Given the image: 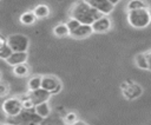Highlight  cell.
<instances>
[{
  "label": "cell",
  "instance_id": "cell-1",
  "mask_svg": "<svg viewBox=\"0 0 151 125\" xmlns=\"http://www.w3.org/2000/svg\"><path fill=\"white\" fill-rule=\"evenodd\" d=\"M101 15L103 14L92 8L85 0L77 1L70 9V18L76 19L83 25H92V22H94Z\"/></svg>",
  "mask_w": 151,
  "mask_h": 125
},
{
  "label": "cell",
  "instance_id": "cell-2",
  "mask_svg": "<svg viewBox=\"0 0 151 125\" xmlns=\"http://www.w3.org/2000/svg\"><path fill=\"white\" fill-rule=\"evenodd\" d=\"M127 21L134 28H145L151 24V12L149 8L129 11Z\"/></svg>",
  "mask_w": 151,
  "mask_h": 125
},
{
  "label": "cell",
  "instance_id": "cell-3",
  "mask_svg": "<svg viewBox=\"0 0 151 125\" xmlns=\"http://www.w3.org/2000/svg\"><path fill=\"white\" fill-rule=\"evenodd\" d=\"M6 44L11 47L13 52H27L29 47V39L25 34L14 33L6 39Z\"/></svg>",
  "mask_w": 151,
  "mask_h": 125
},
{
  "label": "cell",
  "instance_id": "cell-4",
  "mask_svg": "<svg viewBox=\"0 0 151 125\" xmlns=\"http://www.w3.org/2000/svg\"><path fill=\"white\" fill-rule=\"evenodd\" d=\"M2 112L11 118L17 117L21 111H22V105H21V98L19 97H11L6 99L2 105H1Z\"/></svg>",
  "mask_w": 151,
  "mask_h": 125
},
{
  "label": "cell",
  "instance_id": "cell-5",
  "mask_svg": "<svg viewBox=\"0 0 151 125\" xmlns=\"http://www.w3.org/2000/svg\"><path fill=\"white\" fill-rule=\"evenodd\" d=\"M41 88L48 91L52 94H57L61 91L63 84L55 75H42L41 77Z\"/></svg>",
  "mask_w": 151,
  "mask_h": 125
},
{
  "label": "cell",
  "instance_id": "cell-6",
  "mask_svg": "<svg viewBox=\"0 0 151 125\" xmlns=\"http://www.w3.org/2000/svg\"><path fill=\"white\" fill-rule=\"evenodd\" d=\"M85 1L103 15H109L114 9V6L110 4L107 0H85Z\"/></svg>",
  "mask_w": 151,
  "mask_h": 125
},
{
  "label": "cell",
  "instance_id": "cell-7",
  "mask_svg": "<svg viewBox=\"0 0 151 125\" xmlns=\"http://www.w3.org/2000/svg\"><path fill=\"white\" fill-rule=\"evenodd\" d=\"M111 26H112V22H111L110 18L107 15H101L100 18H98L91 25L92 31L94 33H105V32H109L111 29Z\"/></svg>",
  "mask_w": 151,
  "mask_h": 125
},
{
  "label": "cell",
  "instance_id": "cell-8",
  "mask_svg": "<svg viewBox=\"0 0 151 125\" xmlns=\"http://www.w3.org/2000/svg\"><path fill=\"white\" fill-rule=\"evenodd\" d=\"M28 97L29 99L33 101L34 105L39 104V103H42V101H47L51 97V93L44 88H38V90H34V91H29L28 93Z\"/></svg>",
  "mask_w": 151,
  "mask_h": 125
},
{
  "label": "cell",
  "instance_id": "cell-9",
  "mask_svg": "<svg viewBox=\"0 0 151 125\" xmlns=\"http://www.w3.org/2000/svg\"><path fill=\"white\" fill-rule=\"evenodd\" d=\"M93 33L91 25H83L80 24L77 28H74L72 32H70V35L74 39H85L88 38Z\"/></svg>",
  "mask_w": 151,
  "mask_h": 125
},
{
  "label": "cell",
  "instance_id": "cell-10",
  "mask_svg": "<svg viewBox=\"0 0 151 125\" xmlns=\"http://www.w3.org/2000/svg\"><path fill=\"white\" fill-rule=\"evenodd\" d=\"M28 59V53L27 52H13L7 59H6V63L9 65V66H15V65H19V64H24L26 63Z\"/></svg>",
  "mask_w": 151,
  "mask_h": 125
},
{
  "label": "cell",
  "instance_id": "cell-11",
  "mask_svg": "<svg viewBox=\"0 0 151 125\" xmlns=\"http://www.w3.org/2000/svg\"><path fill=\"white\" fill-rule=\"evenodd\" d=\"M142 92H143V88L139 86V85H137V84H129V86L124 90V96L127 98V99H130V100H132V99H134V98H138L140 94H142Z\"/></svg>",
  "mask_w": 151,
  "mask_h": 125
},
{
  "label": "cell",
  "instance_id": "cell-12",
  "mask_svg": "<svg viewBox=\"0 0 151 125\" xmlns=\"http://www.w3.org/2000/svg\"><path fill=\"white\" fill-rule=\"evenodd\" d=\"M34 113L40 117L41 119H45L47 117H50L51 114V107L48 105V101H42V103H39L37 105H34Z\"/></svg>",
  "mask_w": 151,
  "mask_h": 125
},
{
  "label": "cell",
  "instance_id": "cell-13",
  "mask_svg": "<svg viewBox=\"0 0 151 125\" xmlns=\"http://www.w3.org/2000/svg\"><path fill=\"white\" fill-rule=\"evenodd\" d=\"M33 13H34V15H35V18L37 19H45V18H47L48 15H50V7L47 6V5H45V4H39V5H37L34 8H33V11H32Z\"/></svg>",
  "mask_w": 151,
  "mask_h": 125
},
{
  "label": "cell",
  "instance_id": "cell-14",
  "mask_svg": "<svg viewBox=\"0 0 151 125\" xmlns=\"http://www.w3.org/2000/svg\"><path fill=\"white\" fill-rule=\"evenodd\" d=\"M37 20H38V19L35 18V15H34V13H33L32 11H26V12L21 13L20 17H19V21H20L22 25H25V26H31V25H33Z\"/></svg>",
  "mask_w": 151,
  "mask_h": 125
},
{
  "label": "cell",
  "instance_id": "cell-15",
  "mask_svg": "<svg viewBox=\"0 0 151 125\" xmlns=\"http://www.w3.org/2000/svg\"><path fill=\"white\" fill-rule=\"evenodd\" d=\"M13 74L15 77H19V78H25L29 74V66L24 63V64H19V65H15L13 66V70H12Z\"/></svg>",
  "mask_w": 151,
  "mask_h": 125
},
{
  "label": "cell",
  "instance_id": "cell-16",
  "mask_svg": "<svg viewBox=\"0 0 151 125\" xmlns=\"http://www.w3.org/2000/svg\"><path fill=\"white\" fill-rule=\"evenodd\" d=\"M53 34L58 38H64V37L70 35V31L64 22H60L53 27Z\"/></svg>",
  "mask_w": 151,
  "mask_h": 125
},
{
  "label": "cell",
  "instance_id": "cell-17",
  "mask_svg": "<svg viewBox=\"0 0 151 125\" xmlns=\"http://www.w3.org/2000/svg\"><path fill=\"white\" fill-rule=\"evenodd\" d=\"M142 8H147V4L144 0H130L126 5V9L129 11H136V9H142Z\"/></svg>",
  "mask_w": 151,
  "mask_h": 125
},
{
  "label": "cell",
  "instance_id": "cell-18",
  "mask_svg": "<svg viewBox=\"0 0 151 125\" xmlns=\"http://www.w3.org/2000/svg\"><path fill=\"white\" fill-rule=\"evenodd\" d=\"M41 87V75H33L27 81V88L28 91H34Z\"/></svg>",
  "mask_w": 151,
  "mask_h": 125
},
{
  "label": "cell",
  "instance_id": "cell-19",
  "mask_svg": "<svg viewBox=\"0 0 151 125\" xmlns=\"http://www.w3.org/2000/svg\"><path fill=\"white\" fill-rule=\"evenodd\" d=\"M134 64L140 70H147V60H146L145 52L144 53H138V54L134 55Z\"/></svg>",
  "mask_w": 151,
  "mask_h": 125
},
{
  "label": "cell",
  "instance_id": "cell-20",
  "mask_svg": "<svg viewBox=\"0 0 151 125\" xmlns=\"http://www.w3.org/2000/svg\"><path fill=\"white\" fill-rule=\"evenodd\" d=\"M39 125H65V123L59 117H52V118H48L47 117V118H45V120L42 119L39 123Z\"/></svg>",
  "mask_w": 151,
  "mask_h": 125
},
{
  "label": "cell",
  "instance_id": "cell-21",
  "mask_svg": "<svg viewBox=\"0 0 151 125\" xmlns=\"http://www.w3.org/2000/svg\"><path fill=\"white\" fill-rule=\"evenodd\" d=\"M13 53V51L11 50V47L5 42L1 47H0V59H2V60H6L11 54Z\"/></svg>",
  "mask_w": 151,
  "mask_h": 125
},
{
  "label": "cell",
  "instance_id": "cell-22",
  "mask_svg": "<svg viewBox=\"0 0 151 125\" xmlns=\"http://www.w3.org/2000/svg\"><path fill=\"white\" fill-rule=\"evenodd\" d=\"M9 91H11V87L5 81H1L0 80V98H4V97H7L9 94Z\"/></svg>",
  "mask_w": 151,
  "mask_h": 125
},
{
  "label": "cell",
  "instance_id": "cell-23",
  "mask_svg": "<svg viewBox=\"0 0 151 125\" xmlns=\"http://www.w3.org/2000/svg\"><path fill=\"white\" fill-rule=\"evenodd\" d=\"M77 119H78V117H77V114L74 112H68V113H66V116L64 117L63 120H64V123L66 125H72Z\"/></svg>",
  "mask_w": 151,
  "mask_h": 125
},
{
  "label": "cell",
  "instance_id": "cell-24",
  "mask_svg": "<svg viewBox=\"0 0 151 125\" xmlns=\"http://www.w3.org/2000/svg\"><path fill=\"white\" fill-rule=\"evenodd\" d=\"M21 105H22V110H33L34 108V104L29 99V97L22 98L21 99Z\"/></svg>",
  "mask_w": 151,
  "mask_h": 125
},
{
  "label": "cell",
  "instance_id": "cell-25",
  "mask_svg": "<svg viewBox=\"0 0 151 125\" xmlns=\"http://www.w3.org/2000/svg\"><path fill=\"white\" fill-rule=\"evenodd\" d=\"M65 25L67 26L68 31H70V32H72L74 28H77V27L80 25V22H79V21H77V20H76V19H73V18H68V20L65 22Z\"/></svg>",
  "mask_w": 151,
  "mask_h": 125
},
{
  "label": "cell",
  "instance_id": "cell-26",
  "mask_svg": "<svg viewBox=\"0 0 151 125\" xmlns=\"http://www.w3.org/2000/svg\"><path fill=\"white\" fill-rule=\"evenodd\" d=\"M145 55H146V60H147V70L151 71V50L145 52Z\"/></svg>",
  "mask_w": 151,
  "mask_h": 125
},
{
  "label": "cell",
  "instance_id": "cell-27",
  "mask_svg": "<svg viewBox=\"0 0 151 125\" xmlns=\"http://www.w3.org/2000/svg\"><path fill=\"white\" fill-rule=\"evenodd\" d=\"M72 125H88L86 121H84V120H79V119H77Z\"/></svg>",
  "mask_w": 151,
  "mask_h": 125
},
{
  "label": "cell",
  "instance_id": "cell-28",
  "mask_svg": "<svg viewBox=\"0 0 151 125\" xmlns=\"http://www.w3.org/2000/svg\"><path fill=\"white\" fill-rule=\"evenodd\" d=\"M5 42H6V39H5V38H4L1 34H0V47H1V46H2Z\"/></svg>",
  "mask_w": 151,
  "mask_h": 125
},
{
  "label": "cell",
  "instance_id": "cell-29",
  "mask_svg": "<svg viewBox=\"0 0 151 125\" xmlns=\"http://www.w3.org/2000/svg\"><path fill=\"white\" fill-rule=\"evenodd\" d=\"M107 1H109L110 4H112L113 6H116V5H117V4H118V2L120 1V0H107Z\"/></svg>",
  "mask_w": 151,
  "mask_h": 125
},
{
  "label": "cell",
  "instance_id": "cell-30",
  "mask_svg": "<svg viewBox=\"0 0 151 125\" xmlns=\"http://www.w3.org/2000/svg\"><path fill=\"white\" fill-rule=\"evenodd\" d=\"M0 80H1V72H0Z\"/></svg>",
  "mask_w": 151,
  "mask_h": 125
},
{
  "label": "cell",
  "instance_id": "cell-31",
  "mask_svg": "<svg viewBox=\"0 0 151 125\" xmlns=\"http://www.w3.org/2000/svg\"><path fill=\"white\" fill-rule=\"evenodd\" d=\"M0 125H2V124H0Z\"/></svg>",
  "mask_w": 151,
  "mask_h": 125
},
{
  "label": "cell",
  "instance_id": "cell-32",
  "mask_svg": "<svg viewBox=\"0 0 151 125\" xmlns=\"http://www.w3.org/2000/svg\"><path fill=\"white\" fill-rule=\"evenodd\" d=\"M65 125H66V124H65Z\"/></svg>",
  "mask_w": 151,
  "mask_h": 125
},
{
  "label": "cell",
  "instance_id": "cell-33",
  "mask_svg": "<svg viewBox=\"0 0 151 125\" xmlns=\"http://www.w3.org/2000/svg\"><path fill=\"white\" fill-rule=\"evenodd\" d=\"M11 125H12V124H11Z\"/></svg>",
  "mask_w": 151,
  "mask_h": 125
}]
</instances>
